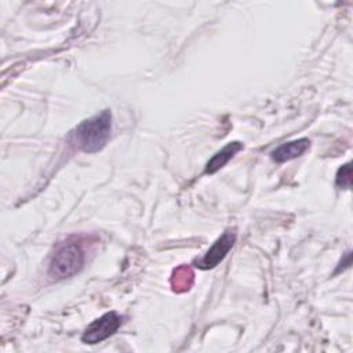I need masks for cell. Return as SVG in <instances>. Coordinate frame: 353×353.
<instances>
[{
  "instance_id": "obj_1",
  "label": "cell",
  "mask_w": 353,
  "mask_h": 353,
  "mask_svg": "<svg viewBox=\"0 0 353 353\" xmlns=\"http://www.w3.org/2000/svg\"><path fill=\"white\" fill-rule=\"evenodd\" d=\"M112 131V114L103 110L80 123L72 132V141L77 149L85 153L101 150L109 141Z\"/></svg>"
},
{
  "instance_id": "obj_2",
  "label": "cell",
  "mask_w": 353,
  "mask_h": 353,
  "mask_svg": "<svg viewBox=\"0 0 353 353\" xmlns=\"http://www.w3.org/2000/svg\"><path fill=\"white\" fill-rule=\"evenodd\" d=\"M85 254L80 243L66 240L61 243L50 262V274L57 279H66L79 273L84 265Z\"/></svg>"
},
{
  "instance_id": "obj_3",
  "label": "cell",
  "mask_w": 353,
  "mask_h": 353,
  "mask_svg": "<svg viewBox=\"0 0 353 353\" xmlns=\"http://www.w3.org/2000/svg\"><path fill=\"white\" fill-rule=\"evenodd\" d=\"M121 324V317L116 312H109L94 320L83 332L81 341L84 343H98L113 335Z\"/></svg>"
},
{
  "instance_id": "obj_4",
  "label": "cell",
  "mask_w": 353,
  "mask_h": 353,
  "mask_svg": "<svg viewBox=\"0 0 353 353\" xmlns=\"http://www.w3.org/2000/svg\"><path fill=\"white\" fill-rule=\"evenodd\" d=\"M236 241V233L232 230L225 232L214 244L212 247L204 254L203 258L196 261V266L200 269H212L215 268L230 251V248L234 245Z\"/></svg>"
},
{
  "instance_id": "obj_5",
  "label": "cell",
  "mask_w": 353,
  "mask_h": 353,
  "mask_svg": "<svg viewBox=\"0 0 353 353\" xmlns=\"http://www.w3.org/2000/svg\"><path fill=\"white\" fill-rule=\"evenodd\" d=\"M309 146H310V141L307 138L291 141V142H287V143L279 146L276 150H273L272 159L277 163H284V161L299 157L309 149Z\"/></svg>"
},
{
  "instance_id": "obj_6",
  "label": "cell",
  "mask_w": 353,
  "mask_h": 353,
  "mask_svg": "<svg viewBox=\"0 0 353 353\" xmlns=\"http://www.w3.org/2000/svg\"><path fill=\"white\" fill-rule=\"evenodd\" d=\"M243 149V143L240 142H230L225 148H222L219 152H216L207 163L205 165V174H214L218 170H221L239 150Z\"/></svg>"
},
{
  "instance_id": "obj_7",
  "label": "cell",
  "mask_w": 353,
  "mask_h": 353,
  "mask_svg": "<svg viewBox=\"0 0 353 353\" xmlns=\"http://www.w3.org/2000/svg\"><path fill=\"white\" fill-rule=\"evenodd\" d=\"M176 279V283H172L174 290L175 291H185L190 287L192 284V279H193V273L189 268L186 266H181L174 272V277Z\"/></svg>"
},
{
  "instance_id": "obj_8",
  "label": "cell",
  "mask_w": 353,
  "mask_h": 353,
  "mask_svg": "<svg viewBox=\"0 0 353 353\" xmlns=\"http://www.w3.org/2000/svg\"><path fill=\"white\" fill-rule=\"evenodd\" d=\"M350 183H352V167H350V163H346L345 165H342L338 170L336 185L347 189V188H350Z\"/></svg>"
}]
</instances>
